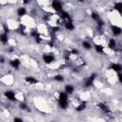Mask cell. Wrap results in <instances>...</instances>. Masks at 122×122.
<instances>
[{"label": "cell", "mask_w": 122, "mask_h": 122, "mask_svg": "<svg viewBox=\"0 0 122 122\" xmlns=\"http://www.w3.org/2000/svg\"><path fill=\"white\" fill-rule=\"evenodd\" d=\"M56 101H57L58 107L63 111L67 110L70 107V96L63 91L58 92V95H57Z\"/></svg>", "instance_id": "cell-1"}, {"label": "cell", "mask_w": 122, "mask_h": 122, "mask_svg": "<svg viewBox=\"0 0 122 122\" xmlns=\"http://www.w3.org/2000/svg\"><path fill=\"white\" fill-rule=\"evenodd\" d=\"M3 96L10 103H15L17 102L18 98L16 96V92L13 91V90H6L4 92H3Z\"/></svg>", "instance_id": "cell-2"}, {"label": "cell", "mask_w": 122, "mask_h": 122, "mask_svg": "<svg viewBox=\"0 0 122 122\" xmlns=\"http://www.w3.org/2000/svg\"><path fill=\"white\" fill-rule=\"evenodd\" d=\"M41 59L43 61V63L46 65H51V64L54 63L56 60L55 55L52 54V52H44L41 56Z\"/></svg>", "instance_id": "cell-3"}, {"label": "cell", "mask_w": 122, "mask_h": 122, "mask_svg": "<svg viewBox=\"0 0 122 122\" xmlns=\"http://www.w3.org/2000/svg\"><path fill=\"white\" fill-rule=\"evenodd\" d=\"M50 8L53 10V11H56L57 13L62 11L64 10V3L61 2V1H57V0H54L52 2L50 3Z\"/></svg>", "instance_id": "cell-4"}, {"label": "cell", "mask_w": 122, "mask_h": 122, "mask_svg": "<svg viewBox=\"0 0 122 122\" xmlns=\"http://www.w3.org/2000/svg\"><path fill=\"white\" fill-rule=\"evenodd\" d=\"M110 30H111L112 36H114V37H119L121 35V32H122L121 27L119 25H117V24H111Z\"/></svg>", "instance_id": "cell-5"}, {"label": "cell", "mask_w": 122, "mask_h": 122, "mask_svg": "<svg viewBox=\"0 0 122 122\" xmlns=\"http://www.w3.org/2000/svg\"><path fill=\"white\" fill-rule=\"evenodd\" d=\"M9 66L13 70H19V68L22 66V61L19 58H12L10 59L8 62Z\"/></svg>", "instance_id": "cell-6"}, {"label": "cell", "mask_w": 122, "mask_h": 122, "mask_svg": "<svg viewBox=\"0 0 122 122\" xmlns=\"http://www.w3.org/2000/svg\"><path fill=\"white\" fill-rule=\"evenodd\" d=\"M107 47L111 50V51H115L118 47V44H117V40L116 38L114 37H110L107 41Z\"/></svg>", "instance_id": "cell-7"}, {"label": "cell", "mask_w": 122, "mask_h": 122, "mask_svg": "<svg viewBox=\"0 0 122 122\" xmlns=\"http://www.w3.org/2000/svg\"><path fill=\"white\" fill-rule=\"evenodd\" d=\"M28 9L26 6H19L17 9H16V15L19 17V18H23L25 17L27 14H28Z\"/></svg>", "instance_id": "cell-8"}, {"label": "cell", "mask_w": 122, "mask_h": 122, "mask_svg": "<svg viewBox=\"0 0 122 122\" xmlns=\"http://www.w3.org/2000/svg\"><path fill=\"white\" fill-rule=\"evenodd\" d=\"M63 92H65L69 96H71V95L74 94V92H75V86L72 85V84H71V83L65 84Z\"/></svg>", "instance_id": "cell-9"}, {"label": "cell", "mask_w": 122, "mask_h": 122, "mask_svg": "<svg viewBox=\"0 0 122 122\" xmlns=\"http://www.w3.org/2000/svg\"><path fill=\"white\" fill-rule=\"evenodd\" d=\"M109 69L112 70V71L118 73V72H121V71H122V65L118 62H112L109 66Z\"/></svg>", "instance_id": "cell-10"}, {"label": "cell", "mask_w": 122, "mask_h": 122, "mask_svg": "<svg viewBox=\"0 0 122 122\" xmlns=\"http://www.w3.org/2000/svg\"><path fill=\"white\" fill-rule=\"evenodd\" d=\"M24 81H25L27 84H29V85H37V84L39 83L38 78H36V77L33 76V75H27V76H25Z\"/></svg>", "instance_id": "cell-11"}, {"label": "cell", "mask_w": 122, "mask_h": 122, "mask_svg": "<svg viewBox=\"0 0 122 122\" xmlns=\"http://www.w3.org/2000/svg\"><path fill=\"white\" fill-rule=\"evenodd\" d=\"M63 23V27L66 30L68 31H73L75 30V25H74V22L73 20H71V21H65V22H62Z\"/></svg>", "instance_id": "cell-12"}, {"label": "cell", "mask_w": 122, "mask_h": 122, "mask_svg": "<svg viewBox=\"0 0 122 122\" xmlns=\"http://www.w3.org/2000/svg\"><path fill=\"white\" fill-rule=\"evenodd\" d=\"M97 107H98V109L102 112H104V113H110L111 112V108L109 107V105L107 104V103H105V102H99L98 104H97Z\"/></svg>", "instance_id": "cell-13"}, {"label": "cell", "mask_w": 122, "mask_h": 122, "mask_svg": "<svg viewBox=\"0 0 122 122\" xmlns=\"http://www.w3.org/2000/svg\"><path fill=\"white\" fill-rule=\"evenodd\" d=\"M9 42H10V34L3 31L0 32V43L3 46H6V45L9 46Z\"/></svg>", "instance_id": "cell-14"}, {"label": "cell", "mask_w": 122, "mask_h": 122, "mask_svg": "<svg viewBox=\"0 0 122 122\" xmlns=\"http://www.w3.org/2000/svg\"><path fill=\"white\" fill-rule=\"evenodd\" d=\"M52 80L55 83H64L65 80H66V78H65V76H64L63 73L58 72V73H55V74L52 75Z\"/></svg>", "instance_id": "cell-15"}, {"label": "cell", "mask_w": 122, "mask_h": 122, "mask_svg": "<svg viewBox=\"0 0 122 122\" xmlns=\"http://www.w3.org/2000/svg\"><path fill=\"white\" fill-rule=\"evenodd\" d=\"M81 47L86 51H91L92 49V43L88 39H84L81 41Z\"/></svg>", "instance_id": "cell-16"}, {"label": "cell", "mask_w": 122, "mask_h": 122, "mask_svg": "<svg viewBox=\"0 0 122 122\" xmlns=\"http://www.w3.org/2000/svg\"><path fill=\"white\" fill-rule=\"evenodd\" d=\"M74 109H75V112H83L87 109V102L82 101V102L78 103V104L75 106Z\"/></svg>", "instance_id": "cell-17"}, {"label": "cell", "mask_w": 122, "mask_h": 122, "mask_svg": "<svg viewBox=\"0 0 122 122\" xmlns=\"http://www.w3.org/2000/svg\"><path fill=\"white\" fill-rule=\"evenodd\" d=\"M92 48L94 49L95 52H97V53H104V51H105V46L102 44H98V43L92 44Z\"/></svg>", "instance_id": "cell-18"}, {"label": "cell", "mask_w": 122, "mask_h": 122, "mask_svg": "<svg viewBox=\"0 0 122 122\" xmlns=\"http://www.w3.org/2000/svg\"><path fill=\"white\" fill-rule=\"evenodd\" d=\"M90 17H91V19L93 21V22H97L98 20H100L102 17H101V15L99 14V12L98 11H96V10H92L91 11V13H90Z\"/></svg>", "instance_id": "cell-19"}, {"label": "cell", "mask_w": 122, "mask_h": 122, "mask_svg": "<svg viewBox=\"0 0 122 122\" xmlns=\"http://www.w3.org/2000/svg\"><path fill=\"white\" fill-rule=\"evenodd\" d=\"M18 108H19L20 111H23V112H25V111H29V110H30L29 105H28L27 102H25V101H20L19 104H18Z\"/></svg>", "instance_id": "cell-20"}, {"label": "cell", "mask_w": 122, "mask_h": 122, "mask_svg": "<svg viewBox=\"0 0 122 122\" xmlns=\"http://www.w3.org/2000/svg\"><path fill=\"white\" fill-rule=\"evenodd\" d=\"M121 8H122V2L118 1V2H115L114 5H113V10L115 11H117L118 13L121 12Z\"/></svg>", "instance_id": "cell-21"}, {"label": "cell", "mask_w": 122, "mask_h": 122, "mask_svg": "<svg viewBox=\"0 0 122 122\" xmlns=\"http://www.w3.org/2000/svg\"><path fill=\"white\" fill-rule=\"evenodd\" d=\"M12 122H24V120L21 116H14L12 119Z\"/></svg>", "instance_id": "cell-22"}]
</instances>
